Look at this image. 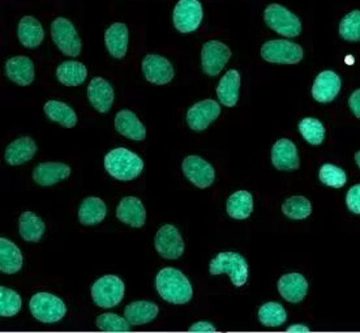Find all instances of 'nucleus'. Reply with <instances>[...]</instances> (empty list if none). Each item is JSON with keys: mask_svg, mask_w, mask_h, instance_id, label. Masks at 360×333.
<instances>
[{"mask_svg": "<svg viewBox=\"0 0 360 333\" xmlns=\"http://www.w3.org/2000/svg\"><path fill=\"white\" fill-rule=\"evenodd\" d=\"M115 130L127 139L141 142L146 136V130L141 120L131 110H120L115 115Z\"/></svg>", "mask_w": 360, "mask_h": 333, "instance_id": "5701e85b", "label": "nucleus"}, {"mask_svg": "<svg viewBox=\"0 0 360 333\" xmlns=\"http://www.w3.org/2000/svg\"><path fill=\"white\" fill-rule=\"evenodd\" d=\"M262 56L268 63L297 64L303 59V49L288 39H273L262 45Z\"/></svg>", "mask_w": 360, "mask_h": 333, "instance_id": "6e6552de", "label": "nucleus"}, {"mask_svg": "<svg viewBox=\"0 0 360 333\" xmlns=\"http://www.w3.org/2000/svg\"><path fill=\"white\" fill-rule=\"evenodd\" d=\"M108 215V207L102 199L90 196L84 199L79 207V221L84 226L98 225Z\"/></svg>", "mask_w": 360, "mask_h": 333, "instance_id": "bb28decb", "label": "nucleus"}, {"mask_svg": "<svg viewBox=\"0 0 360 333\" xmlns=\"http://www.w3.org/2000/svg\"><path fill=\"white\" fill-rule=\"evenodd\" d=\"M56 77L65 87H79L88 77V70L84 64L67 61L56 68Z\"/></svg>", "mask_w": 360, "mask_h": 333, "instance_id": "2f4dec72", "label": "nucleus"}, {"mask_svg": "<svg viewBox=\"0 0 360 333\" xmlns=\"http://www.w3.org/2000/svg\"><path fill=\"white\" fill-rule=\"evenodd\" d=\"M319 178L324 183L325 186L333 187V189H342L347 182V175L341 168L335 166L333 163H325L321 166Z\"/></svg>", "mask_w": 360, "mask_h": 333, "instance_id": "4c0bfd02", "label": "nucleus"}, {"mask_svg": "<svg viewBox=\"0 0 360 333\" xmlns=\"http://www.w3.org/2000/svg\"><path fill=\"white\" fill-rule=\"evenodd\" d=\"M355 163H356V165L360 168V151L355 153Z\"/></svg>", "mask_w": 360, "mask_h": 333, "instance_id": "a18cd8bd", "label": "nucleus"}, {"mask_svg": "<svg viewBox=\"0 0 360 333\" xmlns=\"http://www.w3.org/2000/svg\"><path fill=\"white\" fill-rule=\"evenodd\" d=\"M29 308L37 320L49 325L62 320L67 314V307L63 301L50 293L34 294L30 299Z\"/></svg>", "mask_w": 360, "mask_h": 333, "instance_id": "39448f33", "label": "nucleus"}, {"mask_svg": "<svg viewBox=\"0 0 360 333\" xmlns=\"http://www.w3.org/2000/svg\"><path fill=\"white\" fill-rule=\"evenodd\" d=\"M6 75L11 82H16L20 87H27L34 82V63L29 56H13L6 63Z\"/></svg>", "mask_w": 360, "mask_h": 333, "instance_id": "a211bd4d", "label": "nucleus"}, {"mask_svg": "<svg viewBox=\"0 0 360 333\" xmlns=\"http://www.w3.org/2000/svg\"><path fill=\"white\" fill-rule=\"evenodd\" d=\"M20 44L27 49H36L42 44L45 32L42 24L33 16H24L20 20L18 27Z\"/></svg>", "mask_w": 360, "mask_h": 333, "instance_id": "393cba45", "label": "nucleus"}, {"mask_svg": "<svg viewBox=\"0 0 360 333\" xmlns=\"http://www.w3.org/2000/svg\"><path fill=\"white\" fill-rule=\"evenodd\" d=\"M299 132L309 144L320 145L325 139V127L315 118H304L299 123Z\"/></svg>", "mask_w": 360, "mask_h": 333, "instance_id": "c9c22d12", "label": "nucleus"}, {"mask_svg": "<svg viewBox=\"0 0 360 333\" xmlns=\"http://www.w3.org/2000/svg\"><path fill=\"white\" fill-rule=\"evenodd\" d=\"M347 208L355 215H360V184L352 186L346 196Z\"/></svg>", "mask_w": 360, "mask_h": 333, "instance_id": "a19ab883", "label": "nucleus"}, {"mask_svg": "<svg viewBox=\"0 0 360 333\" xmlns=\"http://www.w3.org/2000/svg\"><path fill=\"white\" fill-rule=\"evenodd\" d=\"M21 297L15 290L6 287L0 288V315L3 318L15 316L21 310Z\"/></svg>", "mask_w": 360, "mask_h": 333, "instance_id": "e433bc0d", "label": "nucleus"}, {"mask_svg": "<svg viewBox=\"0 0 360 333\" xmlns=\"http://www.w3.org/2000/svg\"><path fill=\"white\" fill-rule=\"evenodd\" d=\"M341 79L333 71H324L316 77L312 85V97L321 103L332 102L340 94Z\"/></svg>", "mask_w": 360, "mask_h": 333, "instance_id": "6ab92c4d", "label": "nucleus"}, {"mask_svg": "<svg viewBox=\"0 0 360 333\" xmlns=\"http://www.w3.org/2000/svg\"><path fill=\"white\" fill-rule=\"evenodd\" d=\"M282 212L290 220L300 221L312 213V204L304 196H291L282 204Z\"/></svg>", "mask_w": 360, "mask_h": 333, "instance_id": "f704fd0d", "label": "nucleus"}, {"mask_svg": "<svg viewBox=\"0 0 360 333\" xmlns=\"http://www.w3.org/2000/svg\"><path fill=\"white\" fill-rule=\"evenodd\" d=\"M240 75L236 70H230L217 87V96L219 102L226 108H234L239 101Z\"/></svg>", "mask_w": 360, "mask_h": 333, "instance_id": "a878e982", "label": "nucleus"}, {"mask_svg": "<svg viewBox=\"0 0 360 333\" xmlns=\"http://www.w3.org/2000/svg\"><path fill=\"white\" fill-rule=\"evenodd\" d=\"M128 27L123 23H114L105 33V44L108 53L115 59H123L128 50Z\"/></svg>", "mask_w": 360, "mask_h": 333, "instance_id": "b1692460", "label": "nucleus"}, {"mask_svg": "<svg viewBox=\"0 0 360 333\" xmlns=\"http://www.w3.org/2000/svg\"><path fill=\"white\" fill-rule=\"evenodd\" d=\"M129 325L126 318L117 314H102L97 318V327L103 332H128Z\"/></svg>", "mask_w": 360, "mask_h": 333, "instance_id": "ea45409f", "label": "nucleus"}, {"mask_svg": "<svg viewBox=\"0 0 360 333\" xmlns=\"http://www.w3.org/2000/svg\"><path fill=\"white\" fill-rule=\"evenodd\" d=\"M226 211H227V215L234 220H239V221L247 220L253 212L252 194L245 189L236 191L227 199Z\"/></svg>", "mask_w": 360, "mask_h": 333, "instance_id": "7c9ffc66", "label": "nucleus"}, {"mask_svg": "<svg viewBox=\"0 0 360 333\" xmlns=\"http://www.w3.org/2000/svg\"><path fill=\"white\" fill-rule=\"evenodd\" d=\"M154 246L160 256L167 260H176L184 252V241L174 225H163L155 234Z\"/></svg>", "mask_w": 360, "mask_h": 333, "instance_id": "9d476101", "label": "nucleus"}, {"mask_svg": "<svg viewBox=\"0 0 360 333\" xmlns=\"http://www.w3.org/2000/svg\"><path fill=\"white\" fill-rule=\"evenodd\" d=\"M141 67L145 79L155 85H166L172 82L175 76V71L170 61L161 55H146Z\"/></svg>", "mask_w": 360, "mask_h": 333, "instance_id": "ddd939ff", "label": "nucleus"}, {"mask_svg": "<svg viewBox=\"0 0 360 333\" xmlns=\"http://www.w3.org/2000/svg\"><path fill=\"white\" fill-rule=\"evenodd\" d=\"M264 20L271 30L281 36L294 38L302 32V23L297 15L281 4L268 6L264 12Z\"/></svg>", "mask_w": 360, "mask_h": 333, "instance_id": "20e7f679", "label": "nucleus"}, {"mask_svg": "<svg viewBox=\"0 0 360 333\" xmlns=\"http://www.w3.org/2000/svg\"><path fill=\"white\" fill-rule=\"evenodd\" d=\"M155 289L160 297L172 305H186L193 296V289L187 276L172 267L158 272L155 277Z\"/></svg>", "mask_w": 360, "mask_h": 333, "instance_id": "f257e3e1", "label": "nucleus"}, {"mask_svg": "<svg viewBox=\"0 0 360 333\" xmlns=\"http://www.w3.org/2000/svg\"><path fill=\"white\" fill-rule=\"evenodd\" d=\"M278 291L285 301L297 305L308 294V281L297 272L288 273L279 279Z\"/></svg>", "mask_w": 360, "mask_h": 333, "instance_id": "dca6fc26", "label": "nucleus"}, {"mask_svg": "<svg viewBox=\"0 0 360 333\" xmlns=\"http://www.w3.org/2000/svg\"><path fill=\"white\" fill-rule=\"evenodd\" d=\"M231 58V50L219 41H207L201 49V67L209 76H217Z\"/></svg>", "mask_w": 360, "mask_h": 333, "instance_id": "f8f14e48", "label": "nucleus"}, {"mask_svg": "<svg viewBox=\"0 0 360 333\" xmlns=\"http://www.w3.org/2000/svg\"><path fill=\"white\" fill-rule=\"evenodd\" d=\"M24 258L18 246L7 238H0V270L7 275L18 273Z\"/></svg>", "mask_w": 360, "mask_h": 333, "instance_id": "c756f323", "label": "nucleus"}, {"mask_svg": "<svg viewBox=\"0 0 360 333\" xmlns=\"http://www.w3.org/2000/svg\"><path fill=\"white\" fill-rule=\"evenodd\" d=\"M340 36L349 42H359L360 11H352L342 18L340 24Z\"/></svg>", "mask_w": 360, "mask_h": 333, "instance_id": "58836bf2", "label": "nucleus"}, {"mask_svg": "<svg viewBox=\"0 0 360 333\" xmlns=\"http://www.w3.org/2000/svg\"><path fill=\"white\" fill-rule=\"evenodd\" d=\"M221 115V106L214 99H204L195 103L187 113V123L193 131L207 130Z\"/></svg>", "mask_w": 360, "mask_h": 333, "instance_id": "4468645a", "label": "nucleus"}, {"mask_svg": "<svg viewBox=\"0 0 360 333\" xmlns=\"http://www.w3.org/2000/svg\"><path fill=\"white\" fill-rule=\"evenodd\" d=\"M93 302L101 308H111L124 298V282L114 275L97 279L91 287Z\"/></svg>", "mask_w": 360, "mask_h": 333, "instance_id": "423d86ee", "label": "nucleus"}, {"mask_svg": "<svg viewBox=\"0 0 360 333\" xmlns=\"http://www.w3.org/2000/svg\"><path fill=\"white\" fill-rule=\"evenodd\" d=\"M105 169L114 180H134L144 170V161L126 148H115L105 157Z\"/></svg>", "mask_w": 360, "mask_h": 333, "instance_id": "f03ea898", "label": "nucleus"}, {"mask_svg": "<svg viewBox=\"0 0 360 333\" xmlns=\"http://www.w3.org/2000/svg\"><path fill=\"white\" fill-rule=\"evenodd\" d=\"M44 110L49 119L62 125L65 128H73L77 125V115L75 110L64 102L49 101L46 102Z\"/></svg>", "mask_w": 360, "mask_h": 333, "instance_id": "473e14b6", "label": "nucleus"}, {"mask_svg": "<svg viewBox=\"0 0 360 333\" xmlns=\"http://www.w3.org/2000/svg\"><path fill=\"white\" fill-rule=\"evenodd\" d=\"M160 313V307L149 301L132 302L124 308V318L131 325H144L154 320Z\"/></svg>", "mask_w": 360, "mask_h": 333, "instance_id": "cd10ccee", "label": "nucleus"}, {"mask_svg": "<svg viewBox=\"0 0 360 333\" xmlns=\"http://www.w3.org/2000/svg\"><path fill=\"white\" fill-rule=\"evenodd\" d=\"M71 175V168L63 163H42L33 170V180L37 184L50 187Z\"/></svg>", "mask_w": 360, "mask_h": 333, "instance_id": "4be33fe9", "label": "nucleus"}, {"mask_svg": "<svg viewBox=\"0 0 360 333\" xmlns=\"http://www.w3.org/2000/svg\"><path fill=\"white\" fill-rule=\"evenodd\" d=\"M186 178L198 189L210 187L216 180V170L210 163L198 156H188L181 163Z\"/></svg>", "mask_w": 360, "mask_h": 333, "instance_id": "9b49d317", "label": "nucleus"}, {"mask_svg": "<svg viewBox=\"0 0 360 333\" xmlns=\"http://www.w3.org/2000/svg\"><path fill=\"white\" fill-rule=\"evenodd\" d=\"M271 163L279 171L297 170L300 160L297 145L288 139L278 140L271 148Z\"/></svg>", "mask_w": 360, "mask_h": 333, "instance_id": "2eb2a0df", "label": "nucleus"}, {"mask_svg": "<svg viewBox=\"0 0 360 333\" xmlns=\"http://www.w3.org/2000/svg\"><path fill=\"white\" fill-rule=\"evenodd\" d=\"M117 217L126 225L141 229L146 221V211L140 199L127 196L120 200L117 207Z\"/></svg>", "mask_w": 360, "mask_h": 333, "instance_id": "f3484780", "label": "nucleus"}, {"mask_svg": "<svg viewBox=\"0 0 360 333\" xmlns=\"http://www.w3.org/2000/svg\"><path fill=\"white\" fill-rule=\"evenodd\" d=\"M286 331H288V332L308 333L311 329H309L307 325H290Z\"/></svg>", "mask_w": 360, "mask_h": 333, "instance_id": "c03bdc74", "label": "nucleus"}, {"mask_svg": "<svg viewBox=\"0 0 360 333\" xmlns=\"http://www.w3.org/2000/svg\"><path fill=\"white\" fill-rule=\"evenodd\" d=\"M88 99L93 108L105 114L112 108L114 89L103 77H94L88 87Z\"/></svg>", "mask_w": 360, "mask_h": 333, "instance_id": "aec40b11", "label": "nucleus"}, {"mask_svg": "<svg viewBox=\"0 0 360 333\" xmlns=\"http://www.w3.org/2000/svg\"><path fill=\"white\" fill-rule=\"evenodd\" d=\"M18 232L25 242L37 244L45 234V222L36 213L27 211L18 218Z\"/></svg>", "mask_w": 360, "mask_h": 333, "instance_id": "c85d7f7f", "label": "nucleus"}, {"mask_svg": "<svg viewBox=\"0 0 360 333\" xmlns=\"http://www.w3.org/2000/svg\"><path fill=\"white\" fill-rule=\"evenodd\" d=\"M210 275L218 276L226 273L230 276L231 282L236 288H242L248 279V264L238 252H219L213 260L210 261Z\"/></svg>", "mask_w": 360, "mask_h": 333, "instance_id": "7ed1b4c3", "label": "nucleus"}, {"mask_svg": "<svg viewBox=\"0 0 360 333\" xmlns=\"http://www.w3.org/2000/svg\"><path fill=\"white\" fill-rule=\"evenodd\" d=\"M216 331V327L209 322H198L189 327V332L213 333Z\"/></svg>", "mask_w": 360, "mask_h": 333, "instance_id": "79ce46f5", "label": "nucleus"}, {"mask_svg": "<svg viewBox=\"0 0 360 333\" xmlns=\"http://www.w3.org/2000/svg\"><path fill=\"white\" fill-rule=\"evenodd\" d=\"M349 106L355 117L360 119V89L355 90L349 99Z\"/></svg>", "mask_w": 360, "mask_h": 333, "instance_id": "37998d69", "label": "nucleus"}, {"mask_svg": "<svg viewBox=\"0 0 360 333\" xmlns=\"http://www.w3.org/2000/svg\"><path fill=\"white\" fill-rule=\"evenodd\" d=\"M51 37L55 45L64 55L75 58L82 53V38L70 20L55 18L51 23Z\"/></svg>", "mask_w": 360, "mask_h": 333, "instance_id": "0eeeda50", "label": "nucleus"}, {"mask_svg": "<svg viewBox=\"0 0 360 333\" xmlns=\"http://www.w3.org/2000/svg\"><path fill=\"white\" fill-rule=\"evenodd\" d=\"M37 151L38 146L36 142L29 136H22L7 146L4 152V160L11 166H18L33 160Z\"/></svg>", "mask_w": 360, "mask_h": 333, "instance_id": "412c9836", "label": "nucleus"}, {"mask_svg": "<svg viewBox=\"0 0 360 333\" xmlns=\"http://www.w3.org/2000/svg\"><path fill=\"white\" fill-rule=\"evenodd\" d=\"M204 16L202 6L198 0H179L174 8V27L180 33L195 32Z\"/></svg>", "mask_w": 360, "mask_h": 333, "instance_id": "1a4fd4ad", "label": "nucleus"}, {"mask_svg": "<svg viewBox=\"0 0 360 333\" xmlns=\"http://www.w3.org/2000/svg\"><path fill=\"white\" fill-rule=\"evenodd\" d=\"M259 320L265 327H281L288 320V311L278 302H268L260 307Z\"/></svg>", "mask_w": 360, "mask_h": 333, "instance_id": "72a5a7b5", "label": "nucleus"}]
</instances>
